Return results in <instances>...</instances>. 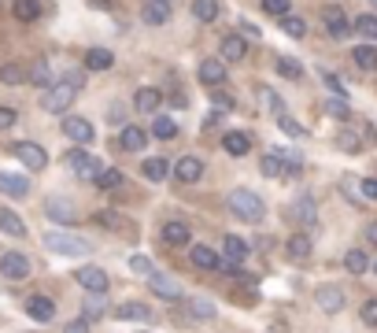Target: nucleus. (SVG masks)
<instances>
[{
    "mask_svg": "<svg viewBox=\"0 0 377 333\" xmlns=\"http://www.w3.org/2000/svg\"><path fill=\"white\" fill-rule=\"evenodd\" d=\"M82 74H63V78H56V85H48L45 89V97H41V108L52 111V115H59V111H67L74 104V97H78V89H82Z\"/></svg>",
    "mask_w": 377,
    "mask_h": 333,
    "instance_id": "1",
    "label": "nucleus"
},
{
    "mask_svg": "<svg viewBox=\"0 0 377 333\" xmlns=\"http://www.w3.org/2000/svg\"><path fill=\"white\" fill-rule=\"evenodd\" d=\"M229 211L237 215V219H244V222H259L266 215V204H263L259 193H252V189H233L229 193Z\"/></svg>",
    "mask_w": 377,
    "mask_h": 333,
    "instance_id": "2",
    "label": "nucleus"
},
{
    "mask_svg": "<svg viewBox=\"0 0 377 333\" xmlns=\"http://www.w3.org/2000/svg\"><path fill=\"white\" fill-rule=\"evenodd\" d=\"M41 241L52 255H89V241L78 234H67V229H48Z\"/></svg>",
    "mask_w": 377,
    "mask_h": 333,
    "instance_id": "3",
    "label": "nucleus"
},
{
    "mask_svg": "<svg viewBox=\"0 0 377 333\" xmlns=\"http://www.w3.org/2000/svg\"><path fill=\"white\" fill-rule=\"evenodd\" d=\"M63 166L78 171V178H85V182H97V174L104 171V163L97 156H89V152H82V148H71L67 156H63Z\"/></svg>",
    "mask_w": 377,
    "mask_h": 333,
    "instance_id": "4",
    "label": "nucleus"
},
{
    "mask_svg": "<svg viewBox=\"0 0 377 333\" xmlns=\"http://www.w3.org/2000/svg\"><path fill=\"white\" fill-rule=\"evenodd\" d=\"M74 281L78 285H82L85 292H93V297H104V292H108V285H111V278H108V271H100V267H78L74 271Z\"/></svg>",
    "mask_w": 377,
    "mask_h": 333,
    "instance_id": "5",
    "label": "nucleus"
},
{
    "mask_svg": "<svg viewBox=\"0 0 377 333\" xmlns=\"http://www.w3.org/2000/svg\"><path fill=\"white\" fill-rule=\"evenodd\" d=\"M11 152H15V160L22 166H30V171H45L48 166V152L37 145V141H19V145H11Z\"/></svg>",
    "mask_w": 377,
    "mask_h": 333,
    "instance_id": "6",
    "label": "nucleus"
},
{
    "mask_svg": "<svg viewBox=\"0 0 377 333\" xmlns=\"http://www.w3.org/2000/svg\"><path fill=\"white\" fill-rule=\"evenodd\" d=\"M0 274L11 278V281L30 278V255H22V252H0Z\"/></svg>",
    "mask_w": 377,
    "mask_h": 333,
    "instance_id": "7",
    "label": "nucleus"
},
{
    "mask_svg": "<svg viewBox=\"0 0 377 333\" xmlns=\"http://www.w3.org/2000/svg\"><path fill=\"white\" fill-rule=\"evenodd\" d=\"M63 137H71L74 145H93V122L82 115H67L63 119Z\"/></svg>",
    "mask_w": 377,
    "mask_h": 333,
    "instance_id": "8",
    "label": "nucleus"
},
{
    "mask_svg": "<svg viewBox=\"0 0 377 333\" xmlns=\"http://www.w3.org/2000/svg\"><path fill=\"white\" fill-rule=\"evenodd\" d=\"M45 215H48L52 222H59V226H74V219H78L74 204L67 197H48L45 200Z\"/></svg>",
    "mask_w": 377,
    "mask_h": 333,
    "instance_id": "9",
    "label": "nucleus"
},
{
    "mask_svg": "<svg viewBox=\"0 0 377 333\" xmlns=\"http://www.w3.org/2000/svg\"><path fill=\"white\" fill-rule=\"evenodd\" d=\"M148 289H152L159 300H171V304L181 300V285H178L171 274H163V271H152V274H148Z\"/></svg>",
    "mask_w": 377,
    "mask_h": 333,
    "instance_id": "10",
    "label": "nucleus"
},
{
    "mask_svg": "<svg viewBox=\"0 0 377 333\" xmlns=\"http://www.w3.org/2000/svg\"><path fill=\"white\" fill-rule=\"evenodd\" d=\"M222 255H226L222 263H233V267H241V263H244V260H248V255H252V245H248V241H244V237L229 234V237L222 241Z\"/></svg>",
    "mask_w": 377,
    "mask_h": 333,
    "instance_id": "11",
    "label": "nucleus"
},
{
    "mask_svg": "<svg viewBox=\"0 0 377 333\" xmlns=\"http://www.w3.org/2000/svg\"><path fill=\"white\" fill-rule=\"evenodd\" d=\"M315 304H318L326 315H336V311L344 307V292H341V285H318V289H315Z\"/></svg>",
    "mask_w": 377,
    "mask_h": 333,
    "instance_id": "12",
    "label": "nucleus"
},
{
    "mask_svg": "<svg viewBox=\"0 0 377 333\" xmlns=\"http://www.w3.org/2000/svg\"><path fill=\"white\" fill-rule=\"evenodd\" d=\"M189 260H192L197 271H218V267H222V255H218L211 245H192L189 248Z\"/></svg>",
    "mask_w": 377,
    "mask_h": 333,
    "instance_id": "13",
    "label": "nucleus"
},
{
    "mask_svg": "<svg viewBox=\"0 0 377 333\" xmlns=\"http://www.w3.org/2000/svg\"><path fill=\"white\" fill-rule=\"evenodd\" d=\"M115 315L126 318V323H152L155 318V311L148 304H141V300H122L119 307H115Z\"/></svg>",
    "mask_w": 377,
    "mask_h": 333,
    "instance_id": "14",
    "label": "nucleus"
},
{
    "mask_svg": "<svg viewBox=\"0 0 377 333\" xmlns=\"http://www.w3.org/2000/svg\"><path fill=\"white\" fill-rule=\"evenodd\" d=\"M322 22H326L329 37H348V34H352V19H348L341 8H326V11H322Z\"/></svg>",
    "mask_w": 377,
    "mask_h": 333,
    "instance_id": "15",
    "label": "nucleus"
},
{
    "mask_svg": "<svg viewBox=\"0 0 377 333\" xmlns=\"http://www.w3.org/2000/svg\"><path fill=\"white\" fill-rule=\"evenodd\" d=\"M174 174H178V182H200L204 178V160L200 156H181L178 163H174Z\"/></svg>",
    "mask_w": 377,
    "mask_h": 333,
    "instance_id": "16",
    "label": "nucleus"
},
{
    "mask_svg": "<svg viewBox=\"0 0 377 333\" xmlns=\"http://www.w3.org/2000/svg\"><path fill=\"white\" fill-rule=\"evenodd\" d=\"M200 82L207 89H222V82H226V63L222 59H204L200 63Z\"/></svg>",
    "mask_w": 377,
    "mask_h": 333,
    "instance_id": "17",
    "label": "nucleus"
},
{
    "mask_svg": "<svg viewBox=\"0 0 377 333\" xmlns=\"http://www.w3.org/2000/svg\"><path fill=\"white\" fill-rule=\"evenodd\" d=\"M163 241L171 248H192V229L185 222H166L163 226Z\"/></svg>",
    "mask_w": 377,
    "mask_h": 333,
    "instance_id": "18",
    "label": "nucleus"
},
{
    "mask_svg": "<svg viewBox=\"0 0 377 333\" xmlns=\"http://www.w3.org/2000/svg\"><path fill=\"white\" fill-rule=\"evenodd\" d=\"M222 148L229 152V156H248L252 152V134H244V130H229L226 137H222Z\"/></svg>",
    "mask_w": 377,
    "mask_h": 333,
    "instance_id": "19",
    "label": "nucleus"
},
{
    "mask_svg": "<svg viewBox=\"0 0 377 333\" xmlns=\"http://www.w3.org/2000/svg\"><path fill=\"white\" fill-rule=\"evenodd\" d=\"M248 56V45H244L241 34H226L222 37V63H241Z\"/></svg>",
    "mask_w": 377,
    "mask_h": 333,
    "instance_id": "20",
    "label": "nucleus"
},
{
    "mask_svg": "<svg viewBox=\"0 0 377 333\" xmlns=\"http://www.w3.org/2000/svg\"><path fill=\"white\" fill-rule=\"evenodd\" d=\"M26 315L37 318V323H52V318H56V304L48 297H30L26 300Z\"/></svg>",
    "mask_w": 377,
    "mask_h": 333,
    "instance_id": "21",
    "label": "nucleus"
},
{
    "mask_svg": "<svg viewBox=\"0 0 377 333\" xmlns=\"http://www.w3.org/2000/svg\"><path fill=\"white\" fill-rule=\"evenodd\" d=\"M148 145V134L141 130V126H122V134H119V148L122 152H141Z\"/></svg>",
    "mask_w": 377,
    "mask_h": 333,
    "instance_id": "22",
    "label": "nucleus"
},
{
    "mask_svg": "<svg viewBox=\"0 0 377 333\" xmlns=\"http://www.w3.org/2000/svg\"><path fill=\"white\" fill-rule=\"evenodd\" d=\"M41 0H11V15H15L19 22H37L41 19Z\"/></svg>",
    "mask_w": 377,
    "mask_h": 333,
    "instance_id": "23",
    "label": "nucleus"
},
{
    "mask_svg": "<svg viewBox=\"0 0 377 333\" xmlns=\"http://www.w3.org/2000/svg\"><path fill=\"white\" fill-rule=\"evenodd\" d=\"M159 104H163V93H159V89H152V85H145V89H137V93H134V108L137 111H159Z\"/></svg>",
    "mask_w": 377,
    "mask_h": 333,
    "instance_id": "24",
    "label": "nucleus"
},
{
    "mask_svg": "<svg viewBox=\"0 0 377 333\" xmlns=\"http://www.w3.org/2000/svg\"><path fill=\"white\" fill-rule=\"evenodd\" d=\"M292 215H296V222H300V226H315L318 222V208H315V200H311V197L296 200L292 204Z\"/></svg>",
    "mask_w": 377,
    "mask_h": 333,
    "instance_id": "25",
    "label": "nucleus"
},
{
    "mask_svg": "<svg viewBox=\"0 0 377 333\" xmlns=\"http://www.w3.org/2000/svg\"><path fill=\"white\" fill-rule=\"evenodd\" d=\"M0 82H4V85L30 82V67H22V63H0Z\"/></svg>",
    "mask_w": 377,
    "mask_h": 333,
    "instance_id": "26",
    "label": "nucleus"
},
{
    "mask_svg": "<svg viewBox=\"0 0 377 333\" xmlns=\"http://www.w3.org/2000/svg\"><path fill=\"white\" fill-rule=\"evenodd\" d=\"M108 315V300L104 297H93V292H85V300H82V318L85 323H97V318Z\"/></svg>",
    "mask_w": 377,
    "mask_h": 333,
    "instance_id": "27",
    "label": "nucleus"
},
{
    "mask_svg": "<svg viewBox=\"0 0 377 333\" xmlns=\"http://www.w3.org/2000/svg\"><path fill=\"white\" fill-rule=\"evenodd\" d=\"M141 174H145V182H163V178L171 174V163L159 160V156H152V160L141 163Z\"/></svg>",
    "mask_w": 377,
    "mask_h": 333,
    "instance_id": "28",
    "label": "nucleus"
},
{
    "mask_svg": "<svg viewBox=\"0 0 377 333\" xmlns=\"http://www.w3.org/2000/svg\"><path fill=\"white\" fill-rule=\"evenodd\" d=\"M0 234H8V237H26V226L22 219L11 208H0Z\"/></svg>",
    "mask_w": 377,
    "mask_h": 333,
    "instance_id": "29",
    "label": "nucleus"
},
{
    "mask_svg": "<svg viewBox=\"0 0 377 333\" xmlns=\"http://www.w3.org/2000/svg\"><path fill=\"white\" fill-rule=\"evenodd\" d=\"M0 193L4 197H26L30 193V182L19 178V174H0Z\"/></svg>",
    "mask_w": 377,
    "mask_h": 333,
    "instance_id": "30",
    "label": "nucleus"
},
{
    "mask_svg": "<svg viewBox=\"0 0 377 333\" xmlns=\"http://www.w3.org/2000/svg\"><path fill=\"white\" fill-rule=\"evenodd\" d=\"M111 63H115V52H111V48H89V52H85V67H89V71H108Z\"/></svg>",
    "mask_w": 377,
    "mask_h": 333,
    "instance_id": "31",
    "label": "nucleus"
},
{
    "mask_svg": "<svg viewBox=\"0 0 377 333\" xmlns=\"http://www.w3.org/2000/svg\"><path fill=\"white\" fill-rule=\"evenodd\" d=\"M311 248H315V245H311V237H307V234H292L289 241H285V252H289L292 260H307Z\"/></svg>",
    "mask_w": 377,
    "mask_h": 333,
    "instance_id": "32",
    "label": "nucleus"
},
{
    "mask_svg": "<svg viewBox=\"0 0 377 333\" xmlns=\"http://www.w3.org/2000/svg\"><path fill=\"white\" fill-rule=\"evenodd\" d=\"M218 0H192V19L197 22H215L218 19Z\"/></svg>",
    "mask_w": 377,
    "mask_h": 333,
    "instance_id": "33",
    "label": "nucleus"
},
{
    "mask_svg": "<svg viewBox=\"0 0 377 333\" xmlns=\"http://www.w3.org/2000/svg\"><path fill=\"white\" fill-rule=\"evenodd\" d=\"M145 22H148V27H166V22H171V8L148 0V4H145Z\"/></svg>",
    "mask_w": 377,
    "mask_h": 333,
    "instance_id": "34",
    "label": "nucleus"
},
{
    "mask_svg": "<svg viewBox=\"0 0 377 333\" xmlns=\"http://www.w3.org/2000/svg\"><path fill=\"white\" fill-rule=\"evenodd\" d=\"M30 82L48 89V85H56V74H52V67H48L45 59H34V63H30Z\"/></svg>",
    "mask_w": 377,
    "mask_h": 333,
    "instance_id": "35",
    "label": "nucleus"
},
{
    "mask_svg": "<svg viewBox=\"0 0 377 333\" xmlns=\"http://www.w3.org/2000/svg\"><path fill=\"white\" fill-rule=\"evenodd\" d=\"M352 30H355L359 37H367V45L377 41V15H355V19H352Z\"/></svg>",
    "mask_w": 377,
    "mask_h": 333,
    "instance_id": "36",
    "label": "nucleus"
},
{
    "mask_svg": "<svg viewBox=\"0 0 377 333\" xmlns=\"http://www.w3.org/2000/svg\"><path fill=\"white\" fill-rule=\"evenodd\" d=\"M122 185V171L119 166H104V171L97 174V189H104V193H111V189Z\"/></svg>",
    "mask_w": 377,
    "mask_h": 333,
    "instance_id": "37",
    "label": "nucleus"
},
{
    "mask_svg": "<svg viewBox=\"0 0 377 333\" xmlns=\"http://www.w3.org/2000/svg\"><path fill=\"white\" fill-rule=\"evenodd\" d=\"M189 315L200 318V323H204V318L211 323V318H215V304L207 300V297H189Z\"/></svg>",
    "mask_w": 377,
    "mask_h": 333,
    "instance_id": "38",
    "label": "nucleus"
},
{
    "mask_svg": "<svg viewBox=\"0 0 377 333\" xmlns=\"http://www.w3.org/2000/svg\"><path fill=\"white\" fill-rule=\"evenodd\" d=\"M344 267H348L352 274H367V271H370V255L362 252V248H352V252L344 255Z\"/></svg>",
    "mask_w": 377,
    "mask_h": 333,
    "instance_id": "39",
    "label": "nucleus"
},
{
    "mask_svg": "<svg viewBox=\"0 0 377 333\" xmlns=\"http://www.w3.org/2000/svg\"><path fill=\"white\" fill-rule=\"evenodd\" d=\"M259 171H263V178H285V160L278 152H270V156L259 160Z\"/></svg>",
    "mask_w": 377,
    "mask_h": 333,
    "instance_id": "40",
    "label": "nucleus"
},
{
    "mask_svg": "<svg viewBox=\"0 0 377 333\" xmlns=\"http://www.w3.org/2000/svg\"><path fill=\"white\" fill-rule=\"evenodd\" d=\"M352 59H355V67H362V71H377V48L374 45H359L352 52Z\"/></svg>",
    "mask_w": 377,
    "mask_h": 333,
    "instance_id": "41",
    "label": "nucleus"
},
{
    "mask_svg": "<svg viewBox=\"0 0 377 333\" xmlns=\"http://www.w3.org/2000/svg\"><path fill=\"white\" fill-rule=\"evenodd\" d=\"M259 104H263L266 111H274L278 119L285 115V100H281V97L274 93V89H266V85H259Z\"/></svg>",
    "mask_w": 377,
    "mask_h": 333,
    "instance_id": "42",
    "label": "nucleus"
},
{
    "mask_svg": "<svg viewBox=\"0 0 377 333\" xmlns=\"http://www.w3.org/2000/svg\"><path fill=\"white\" fill-rule=\"evenodd\" d=\"M152 137H159V141L178 137V122H174V119H166V115H159V119L152 122Z\"/></svg>",
    "mask_w": 377,
    "mask_h": 333,
    "instance_id": "43",
    "label": "nucleus"
},
{
    "mask_svg": "<svg viewBox=\"0 0 377 333\" xmlns=\"http://www.w3.org/2000/svg\"><path fill=\"white\" fill-rule=\"evenodd\" d=\"M326 115L336 119V122H348V119H352V108H348V100L333 97V100H326Z\"/></svg>",
    "mask_w": 377,
    "mask_h": 333,
    "instance_id": "44",
    "label": "nucleus"
},
{
    "mask_svg": "<svg viewBox=\"0 0 377 333\" xmlns=\"http://www.w3.org/2000/svg\"><path fill=\"white\" fill-rule=\"evenodd\" d=\"M278 74H281V78H289V82H300V78H304V67H300L296 59L281 56V59H278Z\"/></svg>",
    "mask_w": 377,
    "mask_h": 333,
    "instance_id": "45",
    "label": "nucleus"
},
{
    "mask_svg": "<svg viewBox=\"0 0 377 333\" xmlns=\"http://www.w3.org/2000/svg\"><path fill=\"white\" fill-rule=\"evenodd\" d=\"M207 100H211L215 111H233V108H237V100H233L226 89H211V93H207Z\"/></svg>",
    "mask_w": 377,
    "mask_h": 333,
    "instance_id": "46",
    "label": "nucleus"
},
{
    "mask_svg": "<svg viewBox=\"0 0 377 333\" xmlns=\"http://www.w3.org/2000/svg\"><path fill=\"white\" fill-rule=\"evenodd\" d=\"M263 11L266 15L285 19V15H292V0H263Z\"/></svg>",
    "mask_w": 377,
    "mask_h": 333,
    "instance_id": "47",
    "label": "nucleus"
},
{
    "mask_svg": "<svg viewBox=\"0 0 377 333\" xmlns=\"http://www.w3.org/2000/svg\"><path fill=\"white\" fill-rule=\"evenodd\" d=\"M281 30L289 34V37H304V34H307V22H304L300 15H285V19H281Z\"/></svg>",
    "mask_w": 377,
    "mask_h": 333,
    "instance_id": "48",
    "label": "nucleus"
},
{
    "mask_svg": "<svg viewBox=\"0 0 377 333\" xmlns=\"http://www.w3.org/2000/svg\"><path fill=\"white\" fill-rule=\"evenodd\" d=\"M278 126H281V130L289 134V137H307V130H304V126L292 119V115H281V119H278Z\"/></svg>",
    "mask_w": 377,
    "mask_h": 333,
    "instance_id": "49",
    "label": "nucleus"
},
{
    "mask_svg": "<svg viewBox=\"0 0 377 333\" xmlns=\"http://www.w3.org/2000/svg\"><path fill=\"white\" fill-rule=\"evenodd\" d=\"M129 271H134V274H152L155 271V267H152V260H148V255H129Z\"/></svg>",
    "mask_w": 377,
    "mask_h": 333,
    "instance_id": "50",
    "label": "nucleus"
},
{
    "mask_svg": "<svg viewBox=\"0 0 377 333\" xmlns=\"http://www.w3.org/2000/svg\"><path fill=\"white\" fill-rule=\"evenodd\" d=\"M93 222H100L104 229H119V226H122V219H119L115 211H97V215H93Z\"/></svg>",
    "mask_w": 377,
    "mask_h": 333,
    "instance_id": "51",
    "label": "nucleus"
},
{
    "mask_svg": "<svg viewBox=\"0 0 377 333\" xmlns=\"http://www.w3.org/2000/svg\"><path fill=\"white\" fill-rule=\"evenodd\" d=\"M359 315H362V323H367V326H374V330H377V300H367Z\"/></svg>",
    "mask_w": 377,
    "mask_h": 333,
    "instance_id": "52",
    "label": "nucleus"
},
{
    "mask_svg": "<svg viewBox=\"0 0 377 333\" xmlns=\"http://www.w3.org/2000/svg\"><path fill=\"white\" fill-rule=\"evenodd\" d=\"M336 145H341L344 152H359V148H362L359 141H355V134H352V130H341V141H336Z\"/></svg>",
    "mask_w": 377,
    "mask_h": 333,
    "instance_id": "53",
    "label": "nucleus"
},
{
    "mask_svg": "<svg viewBox=\"0 0 377 333\" xmlns=\"http://www.w3.org/2000/svg\"><path fill=\"white\" fill-rule=\"evenodd\" d=\"M15 108H0V130H8V126H15Z\"/></svg>",
    "mask_w": 377,
    "mask_h": 333,
    "instance_id": "54",
    "label": "nucleus"
},
{
    "mask_svg": "<svg viewBox=\"0 0 377 333\" xmlns=\"http://www.w3.org/2000/svg\"><path fill=\"white\" fill-rule=\"evenodd\" d=\"M359 193L367 197V200H377V178H367V182L359 185Z\"/></svg>",
    "mask_w": 377,
    "mask_h": 333,
    "instance_id": "55",
    "label": "nucleus"
},
{
    "mask_svg": "<svg viewBox=\"0 0 377 333\" xmlns=\"http://www.w3.org/2000/svg\"><path fill=\"white\" fill-rule=\"evenodd\" d=\"M326 85H329V89H333V93L341 97V100H344V93H348V89H344V82L336 78V74H326Z\"/></svg>",
    "mask_w": 377,
    "mask_h": 333,
    "instance_id": "56",
    "label": "nucleus"
},
{
    "mask_svg": "<svg viewBox=\"0 0 377 333\" xmlns=\"http://www.w3.org/2000/svg\"><path fill=\"white\" fill-rule=\"evenodd\" d=\"M63 333H89V323H85V318H74V323L63 326Z\"/></svg>",
    "mask_w": 377,
    "mask_h": 333,
    "instance_id": "57",
    "label": "nucleus"
},
{
    "mask_svg": "<svg viewBox=\"0 0 377 333\" xmlns=\"http://www.w3.org/2000/svg\"><path fill=\"white\" fill-rule=\"evenodd\" d=\"M108 119H111V122H115V126H119V122H122V119H126V108H122V104H115V108H111V111H108Z\"/></svg>",
    "mask_w": 377,
    "mask_h": 333,
    "instance_id": "58",
    "label": "nucleus"
},
{
    "mask_svg": "<svg viewBox=\"0 0 377 333\" xmlns=\"http://www.w3.org/2000/svg\"><path fill=\"white\" fill-rule=\"evenodd\" d=\"M367 241L377 248V222H370V226H367Z\"/></svg>",
    "mask_w": 377,
    "mask_h": 333,
    "instance_id": "59",
    "label": "nucleus"
},
{
    "mask_svg": "<svg viewBox=\"0 0 377 333\" xmlns=\"http://www.w3.org/2000/svg\"><path fill=\"white\" fill-rule=\"evenodd\" d=\"M155 4H171V0H155Z\"/></svg>",
    "mask_w": 377,
    "mask_h": 333,
    "instance_id": "60",
    "label": "nucleus"
},
{
    "mask_svg": "<svg viewBox=\"0 0 377 333\" xmlns=\"http://www.w3.org/2000/svg\"><path fill=\"white\" fill-rule=\"evenodd\" d=\"M370 4H374V8H377V0H370Z\"/></svg>",
    "mask_w": 377,
    "mask_h": 333,
    "instance_id": "61",
    "label": "nucleus"
},
{
    "mask_svg": "<svg viewBox=\"0 0 377 333\" xmlns=\"http://www.w3.org/2000/svg\"><path fill=\"white\" fill-rule=\"evenodd\" d=\"M374 271H377V263H374Z\"/></svg>",
    "mask_w": 377,
    "mask_h": 333,
    "instance_id": "62",
    "label": "nucleus"
}]
</instances>
